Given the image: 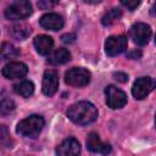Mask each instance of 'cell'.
Instances as JSON below:
<instances>
[{
    "mask_svg": "<svg viewBox=\"0 0 156 156\" xmlns=\"http://www.w3.org/2000/svg\"><path fill=\"white\" fill-rule=\"evenodd\" d=\"M68 118L77 124H89L98 118V108L89 101H79L67 110Z\"/></svg>",
    "mask_w": 156,
    "mask_h": 156,
    "instance_id": "6da1fadb",
    "label": "cell"
},
{
    "mask_svg": "<svg viewBox=\"0 0 156 156\" xmlns=\"http://www.w3.org/2000/svg\"><path fill=\"white\" fill-rule=\"evenodd\" d=\"M44 124H45V121L41 116L32 115L22 119L17 124V133L27 138H35L40 134Z\"/></svg>",
    "mask_w": 156,
    "mask_h": 156,
    "instance_id": "7a4b0ae2",
    "label": "cell"
},
{
    "mask_svg": "<svg viewBox=\"0 0 156 156\" xmlns=\"http://www.w3.org/2000/svg\"><path fill=\"white\" fill-rule=\"evenodd\" d=\"M32 12H33V10H32L30 2L26 1V0H20V1L12 2L10 6L6 7L5 16L7 20L20 21V20H24V18L29 17L32 15Z\"/></svg>",
    "mask_w": 156,
    "mask_h": 156,
    "instance_id": "3957f363",
    "label": "cell"
},
{
    "mask_svg": "<svg viewBox=\"0 0 156 156\" xmlns=\"http://www.w3.org/2000/svg\"><path fill=\"white\" fill-rule=\"evenodd\" d=\"M65 82L71 87H85L90 82V72L83 67H73L65 73Z\"/></svg>",
    "mask_w": 156,
    "mask_h": 156,
    "instance_id": "277c9868",
    "label": "cell"
},
{
    "mask_svg": "<svg viewBox=\"0 0 156 156\" xmlns=\"http://www.w3.org/2000/svg\"><path fill=\"white\" fill-rule=\"evenodd\" d=\"M105 95H106V104L108 107L116 110V108H122L127 104V95L123 90L115 85H108L105 89Z\"/></svg>",
    "mask_w": 156,
    "mask_h": 156,
    "instance_id": "5b68a950",
    "label": "cell"
},
{
    "mask_svg": "<svg viewBox=\"0 0 156 156\" xmlns=\"http://www.w3.org/2000/svg\"><path fill=\"white\" fill-rule=\"evenodd\" d=\"M151 28L149 24L146 23H135L130 27V30H129V35L130 38L133 39L134 43H136L138 45H146L151 38Z\"/></svg>",
    "mask_w": 156,
    "mask_h": 156,
    "instance_id": "8992f818",
    "label": "cell"
},
{
    "mask_svg": "<svg viewBox=\"0 0 156 156\" xmlns=\"http://www.w3.org/2000/svg\"><path fill=\"white\" fill-rule=\"evenodd\" d=\"M154 87L155 82L151 77H140L134 82L132 94L136 100H141L154 90Z\"/></svg>",
    "mask_w": 156,
    "mask_h": 156,
    "instance_id": "52a82bcc",
    "label": "cell"
},
{
    "mask_svg": "<svg viewBox=\"0 0 156 156\" xmlns=\"http://www.w3.org/2000/svg\"><path fill=\"white\" fill-rule=\"evenodd\" d=\"M128 40L124 35H112L105 41V51L108 56H117L127 49Z\"/></svg>",
    "mask_w": 156,
    "mask_h": 156,
    "instance_id": "ba28073f",
    "label": "cell"
},
{
    "mask_svg": "<svg viewBox=\"0 0 156 156\" xmlns=\"http://www.w3.org/2000/svg\"><path fill=\"white\" fill-rule=\"evenodd\" d=\"M1 72H2V76L7 79H18V78H23L27 74L28 67L23 62L12 61V62L6 63L2 67Z\"/></svg>",
    "mask_w": 156,
    "mask_h": 156,
    "instance_id": "9c48e42d",
    "label": "cell"
},
{
    "mask_svg": "<svg viewBox=\"0 0 156 156\" xmlns=\"http://www.w3.org/2000/svg\"><path fill=\"white\" fill-rule=\"evenodd\" d=\"M43 93L46 96H52L58 89V74L54 69H48L43 76Z\"/></svg>",
    "mask_w": 156,
    "mask_h": 156,
    "instance_id": "30bf717a",
    "label": "cell"
},
{
    "mask_svg": "<svg viewBox=\"0 0 156 156\" xmlns=\"http://www.w3.org/2000/svg\"><path fill=\"white\" fill-rule=\"evenodd\" d=\"M80 145L79 141L74 138H68L63 140L56 147V156H79Z\"/></svg>",
    "mask_w": 156,
    "mask_h": 156,
    "instance_id": "8fae6325",
    "label": "cell"
},
{
    "mask_svg": "<svg viewBox=\"0 0 156 156\" xmlns=\"http://www.w3.org/2000/svg\"><path fill=\"white\" fill-rule=\"evenodd\" d=\"M87 147L91 152H96V154H101V155H107V154L111 152L110 144L102 143L100 140L98 133H95V132H91V133L88 134V138H87Z\"/></svg>",
    "mask_w": 156,
    "mask_h": 156,
    "instance_id": "7c38bea8",
    "label": "cell"
},
{
    "mask_svg": "<svg viewBox=\"0 0 156 156\" xmlns=\"http://www.w3.org/2000/svg\"><path fill=\"white\" fill-rule=\"evenodd\" d=\"M40 26L48 30H58L63 27V18L58 13H45L39 20Z\"/></svg>",
    "mask_w": 156,
    "mask_h": 156,
    "instance_id": "4fadbf2b",
    "label": "cell"
},
{
    "mask_svg": "<svg viewBox=\"0 0 156 156\" xmlns=\"http://www.w3.org/2000/svg\"><path fill=\"white\" fill-rule=\"evenodd\" d=\"M33 44H34V48L38 51V54H40V55H48L52 50L54 40H52L51 37L45 35V34H41V35H38V37L34 38Z\"/></svg>",
    "mask_w": 156,
    "mask_h": 156,
    "instance_id": "5bb4252c",
    "label": "cell"
},
{
    "mask_svg": "<svg viewBox=\"0 0 156 156\" xmlns=\"http://www.w3.org/2000/svg\"><path fill=\"white\" fill-rule=\"evenodd\" d=\"M71 60V54L67 49L65 48H58L56 49L49 57H48V62L51 63V65H55V66H58V65H63L66 62H68Z\"/></svg>",
    "mask_w": 156,
    "mask_h": 156,
    "instance_id": "9a60e30c",
    "label": "cell"
},
{
    "mask_svg": "<svg viewBox=\"0 0 156 156\" xmlns=\"http://www.w3.org/2000/svg\"><path fill=\"white\" fill-rule=\"evenodd\" d=\"M10 34L12 38L17 40H24L29 34H30V27L26 23H18L11 27Z\"/></svg>",
    "mask_w": 156,
    "mask_h": 156,
    "instance_id": "2e32d148",
    "label": "cell"
},
{
    "mask_svg": "<svg viewBox=\"0 0 156 156\" xmlns=\"http://www.w3.org/2000/svg\"><path fill=\"white\" fill-rule=\"evenodd\" d=\"M13 90L22 98H29L34 93V84L30 80H22L13 85Z\"/></svg>",
    "mask_w": 156,
    "mask_h": 156,
    "instance_id": "e0dca14e",
    "label": "cell"
},
{
    "mask_svg": "<svg viewBox=\"0 0 156 156\" xmlns=\"http://www.w3.org/2000/svg\"><path fill=\"white\" fill-rule=\"evenodd\" d=\"M18 55H20V50L11 43H2V45L0 46V61L13 58L17 57Z\"/></svg>",
    "mask_w": 156,
    "mask_h": 156,
    "instance_id": "ac0fdd59",
    "label": "cell"
},
{
    "mask_svg": "<svg viewBox=\"0 0 156 156\" xmlns=\"http://www.w3.org/2000/svg\"><path fill=\"white\" fill-rule=\"evenodd\" d=\"M122 17V11L118 7H113L111 10H108L101 18V22L104 26H111L112 23H115L116 21H118Z\"/></svg>",
    "mask_w": 156,
    "mask_h": 156,
    "instance_id": "d6986e66",
    "label": "cell"
},
{
    "mask_svg": "<svg viewBox=\"0 0 156 156\" xmlns=\"http://www.w3.org/2000/svg\"><path fill=\"white\" fill-rule=\"evenodd\" d=\"M15 101L10 98H5L0 100V115L1 116H7L15 111Z\"/></svg>",
    "mask_w": 156,
    "mask_h": 156,
    "instance_id": "ffe728a7",
    "label": "cell"
},
{
    "mask_svg": "<svg viewBox=\"0 0 156 156\" xmlns=\"http://www.w3.org/2000/svg\"><path fill=\"white\" fill-rule=\"evenodd\" d=\"M121 4H122L123 6H126L129 11H133V10H135V9L139 6V4H140V2H139V1H136V0H127V1H124V0H123Z\"/></svg>",
    "mask_w": 156,
    "mask_h": 156,
    "instance_id": "44dd1931",
    "label": "cell"
},
{
    "mask_svg": "<svg viewBox=\"0 0 156 156\" xmlns=\"http://www.w3.org/2000/svg\"><path fill=\"white\" fill-rule=\"evenodd\" d=\"M113 77H115L116 80H118L121 83H126L128 80V76L126 73H123V72H115L113 73Z\"/></svg>",
    "mask_w": 156,
    "mask_h": 156,
    "instance_id": "7402d4cb",
    "label": "cell"
},
{
    "mask_svg": "<svg viewBox=\"0 0 156 156\" xmlns=\"http://www.w3.org/2000/svg\"><path fill=\"white\" fill-rule=\"evenodd\" d=\"M57 2L55 1H39L38 2V7H40V9H43V10H48V9H50V7H52V6H55Z\"/></svg>",
    "mask_w": 156,
    "mask_h": 156,
    "instance_id": "603a6c76",
    "label": "cell"
},
{
    "mask_svg": "<svg viewBox=\"0 0 156 156\" xmlns=\"http://www.w3.org/2000/svg\"><path fill=\"white\" fill-rule=\"evenodd\" d=\"M74 39H76V35H74L73 33L63 34V35L61 37V40H62L65 44H71V43H73V41H74Z\"/></svg>",
    "mask_w": 156,
    "mask_h": 156,
    "instance_id": "cb8c5ba5",
    "label": "cell"
},
{
    "mask_svg": "<svg viewBox=\"0 0 156 156\" xmlns=\"http://www.w3.org/2000/svg\"><path fill=\"white\" fill-rule=\"evenodd\" d=\"M127 57L132 58V60H138L141 57V51L140 50H132L130 52L127 54Z\"/></svg>",
    "mask_w": 156,
    "mask_h": 156,
    "instance_id": "d4e9b609",
    "label": "cell"
}]
</instances>
